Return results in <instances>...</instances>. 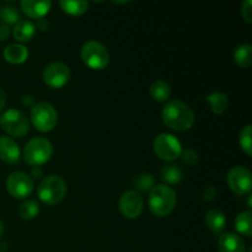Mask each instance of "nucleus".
<instances>
[{"label": "nucleus", "instance_id": "nucleus-21", "mask_svg": "<svg viewBox=\"0 0 252 252\" xmlns=\"http://www.w3.org/2000/svg\"><path fill=\"white\" fill-rule=\"evenodd\" d=\"M207 102L211 106L212 112L216 113V115H221V113L225 112V110L228 108V96L223 93H213L211 95L207 96Z\"/></svg>", "mask_w": 252, "mask_h": 252}, {"label": "nucleus", "instance_id": "nucleus-2", "mask_svg": "<svg viewBox=\"0 0 252 252\" xmlns=\"http://www.w3.org/2000/svg\"><path fill=\"white\" fill-rule=\"evenodd\" d=\"M176 206V193L167 185H157L150 189L149 208L154 216L162 218L171 214Z\"/></svg>", "mask_w": 252, "mask_h": 252}, {"label": "nucleus", "instance_id": "nucleus-13", "mask_svg": "<svg viewBox=\"0 0 252 252\" xmlns=\"http://www.w3.org/2000/svg\"><path fill=\"white\" fill-rule=\"evenodd\" d=\"M20 148L14 139L0 137V159L7 164H17L20 160Z\"/></svg>", "mask_w": 252, "mask_h": 252}, {"label": "nucleus", "instance_id": "nucleus-3", "mask_svg": "<svg viewBox=\"0 0 252 252\" xmlns=\"http://www.w3.org/2000/svg\"><path fill=\"white\" fill-rule=\"evenodd\" d=\"M38 198L48 206H56L61 203L66 194V185L62 177L51 175L42 180L37 189Z\"/></svg>", "mask_w": 252, "mask_h": 252}, {"label": "nucleus", "instance_id": "nucleus-32", "mask_svg": "<svg viewBox=\"0 0 252 252\" xmlns=\"http://www.w3.org/2000/svg\"><path fill=\"white\" fill-rule=\"evenodd\" d=\"M9 34H10L9 26L1 25V26H0V41H5V39L9 37Z\"/></svg>", "mask_w": 252, "mask_h": 252}, {"label": "nucleus", "instance_id": "nucleus-12", "mask_svg": "<svg viewBox=\"0 0 252 252\" xmlns=\"http://www.w3.org/2000/svg\"><path fill=\"white\" fill-rule=\"evenodd\" d=\"M121 213L128 219H137L143 212V198L138 192L127 191L121 196Z\"/></svg>", "mask_w": 252, "mask_h": 252}, {"label": "nucleus", "instance_id": "nucleus-9", "mask_svg": "<svg viewBox=\"0 0 252 252\" xmlns=\"http://www.w3.org/2000/svg\"><path fill=\"white\" fill-rule=\"evenodd\" d=\"M6 189L14 198L24 199L33 191V181L25 172H12L6 180Z\"/></svg>", "mask_w": 252, "mask_h": 252}, {"label": "nucleus", "instance_id": "nucleus-6", "mask_svg": "<svg viewBox=\"0 0 252 252\" xmlns=\"http://www.w3.org/2000/svg\"><path fill=\"white\" fill-rule=\"evenodd\" d=\"M31 122L39 132H51L58 122V113L51 103L38 102L32 106Z\"/></svg>", "mask_w": 252, "mask_h": 252}, {"label": "nucleus", "instance_id": "nucleus-8", "mask_svg": "<svg viewBox=\"0 0 252 252\" xmlns=\"http://www.w3.org/2000/svg\"><path fill=\"white\" fill-rule=\"evenodd\" d=\"M153 149L155 154L165 161H174L179 159L182 154L181 143L177 140L176 137L167 133H162L155 138L153 143Z\"/></svg>", "mask_w": 252, "mask_h": 252}, {"label": "nucleus", "instance_id": "nucleus-4", "mask_svg": "<svg viewBox=\"0 0 252 252\" xmlns=\"http://www.w3.org/2000/svg\"><path fill=\"white\" fill-rule=\"evenodd\" d=\"M53 154V145L48 139L42 137L33 138L24 148V160L31 166L46 164Z\"/></svg>", "mask_w": 252, "mask_h": 252}, {"label": "nucleus", "instance_id": "nucleus-17", "mask_svg": "<svg viewBox=\"0 0 252 252\" xmlns=\"http://www.w3.org/2000/svg\"><path fill=\"white\" fill-rule=\"evenodd\" d=\"M206 224L209 230L213 231L216 235L220 236L226 225L225 216L223 212L218 211V209H211L206 214Z\"/></svg>", "mask_w": 252, "mask_h": 252}, {"label": "nucleus", "instance_id": "nucleus-7", "mask_svg": "<svg viewBox=\"0 0 252 252\" xmlns=\"http://www.w3.org/2000/svg\"><path fill=\"white\" fill-rule=\"evenodd\" d=\"M0 126L11 137L21 138L29 133L30 122L26 116L17 110H7L0 117Z\"/></svg>", "mask_w": 252, "mask_h": 252}, {"label": "nucleus", "instance_id": "nucleus-23", "mask_svg": "<svg viewBox=\"0 0 252 252\" xmlns=\"http://www.w3.org/2000/svg\"><path fill=\"white\" fill-rule=\"evenodd\" d=\"M235 228L243 235L251 238L252 236V213L250 211L243 212L236 217Z\"/></svg>", "mask_w": 252, "mask_h": 252}, {"label": "nucleus", "instance_id": "nucleus-10", "mask_svg": "<svg viewBox=\"0 0 252 252\" xmlns=\"http://www.w3.org/2000/svg\"><path fill=\"white\" fill-rule=\"evenodd\" d=\"M70 79V70L68 65L61 62H54L46 66L43 70V80L49 88L61 89Z\"/></svg>", "mask_w": 252, "mask_h": 252}, {"label": "nucleus", "instance_id": "nucleus-29", "mask_svg": "<svg viewBox=\"0 0 252 252\" xmlns=\"http://www.w3.org/2000/svg\"><path fill=\"white\" fill-rule=\"evenodd\" d=\"M182 160H184V162L186 165H189V166H192V165L197 164V161H198V155H197V153L194 152V150H191V149H187V150H182Z\"/></svg>", "mask_w": 252, "mask_h": 252}, {"label": "nucleus", "instance_id": "nucleus-15", "mask_svg": "<svg viewBox=\"0 0 252 252\" xmlns=\"http://www.w3.org/2000/svg\"><path fill=\"white\" fill-rule=\"evenodd\" d=\"M219 252H245V243L239 235L233 233L221 234L218 241Z\"/></svg>", "mask_w": 252, "mask_h": 252}, {"label": "nucleus", "instance_id": "nucleus-24", "mask_svg": "<svg viewBox=\"0 0 252 252\" xmlns=\"http://www.w3.org/2000/svg\"><path fill=\"white\" fill-rule=\"evenodd\" d=\"M160 177L166 184H179L182 179V170L177 165H166L160 171Z\"/></svg>", "mask_w": 252, "mask_h": 252}, {"label": "nucleus", "instance_id": "nucleus-26", "mask_svg": "<svg viewBox=\"0 0 252 252\" xmlns=\"http://www.w3.org/2000/svg\"><path fill=\"white\" fill-rule=\"evenodd\" d=\"M20 12L14 6H4L0 9V22L7 25H15L20 21Z\"/></svg>", "mask_w": 252, "mask_h": 252}, {"label": "nucleus", "instance_id": "nucleus-11", "mask_svg": "<svg viewBox=\"0 0 252 252\" xmlns=\"http://www.w3.org/2000/svg\"><path fill=\"white\" fill-rule=\"evenodd\" d=\"M228 185L236 194L249 193L251 191V174L248 169L243 166H235L228 172Z\"/></svg>", "mask_w": 252, "mask_h": 252}, {"label": "nucleus", "instance_id": "nucleus-19", "mask_svg": "<svg viewBox=\"0 0 252 252\" xmlns=\"http://www.w3.org/2000/svg\"><path fill=\"white\" fill-rule=\"evenodd\" d=\"M59 6L64 12L73 16H80L88 11L89 2L86 0H62L59 1Z\"/></svg>", "mask_w": 252, "mask_h": 252}, {"label": "nucleus", "instance_id": "nucleus-30", "mask_svg": "<svg viewBox=\"0 0 252 252\" xmlns=\"http://www.w3.org/2000/svg\"><path fill=\"white\" fill-rule=\"evenodd\" d=\"M241 15H243L244 20L248 24L252 22V1L251 0H246L243 5H241Z\"/></svg>", "mask_w": 252, "mask_h": 252}, {"label": "nucleus", "instance_id": "nucleus-27", "mask_svg": "<svg viewBox=\"0 0 252 252\" xmlns=\"http://www.w3.org/2000/svg\"><path fill=\"white\" fill-rule=\"evenodd\" d=\"M251 130L252 126L248 125L241 129L240 137H239V143H240L241 149L245 152V154L248 157H251L252 155V145H251Z\"/></svg>", "mask_w": 252, "mask_h": 252}, {"label": "nucleus", "instance_id": "nucleus-34", "mask_svg": "<svg viewBox=\"0 0 252 252\" xmlns=\"http://www.w3.org/2000/svg\"><path fill=\"white\" fill-rule=\"evenodd\" d=\"M2 233H4V226H2V223L0 221V239H1Z\"/></svg>", "mask_w": 252, "mask_h": 252}, {"label": "nucleus", "instance_id": "nucleus-31", "mask_svg": "<svg viewBox=\"0 0 252 252\" xmlns=\"http://www.w3.org/2000/svg\"><path fill=\"white\" fill-rule=\"evenodd\" d=\"M217 197V189H214V187H211L208 186L206 189L203 191V199L206 202H209V201H213L214 198Z\"/></svg>", "mask_w": 252, "mask_h": 252}, {"label": "nucleus", "instance_id": "nucleus-18", "mask_svg": "<svg viewBox=\"0 0 252 252\" xmlns=\"http://www.w3.org/2000/svg\"><path fill=\"white\" fill-rule=\"evenodd\" d=\"M34 33H36V26L29 20H20L12 29V36L21 43L33 38Z\"/></svg>", "mask_w": 252, "mask_h": 252}, {"label": "nucleus", "instance_id": "nucleus-20", "mask_svg": "<svg viewBox=\"0 0 252 252\" xmlns=\"http://www.w3.org/2000/svg\"><path fill=\"white\" fill-rule=\"evenodd\" d=\"M171 95V89L169 84L162 80H157L150 86V96L158 102H166Z\"/></svg>", "mask_w": 252, "mask_h": 252}, {"label": "nucleus", "instance_id": "nucleus-14", "mask_svg": "<svg viewBox=\"0 0 252 252\" xmlns=\"http://www.w3.org/2000/svg\"><path fill=\"white\" fill-rule=\"evenodd\" d=\"M52 2L49 0L44 1H33V0H22L21 9L30 19H42L49 12Z\"/></svg>", "mask_w": 252, "mask_h": 252}, {"label": "nucleus", "instance_id": "nucleus-5", "mask_svg": "<svg viewBox=\"0 0 252 252\" xmlns=\"http://www.w3.org/2000/svg\"><path fill=\"white\" fill-rule=\"evenodd\" d=\"M81 59L90 69L102 70L110 63V53L100 42L89 41L81 48Z\"/></svg>", "mask_w": 252, "mask_h": 252}, {"label": "nucleus", "instance_id": "nucleus-1", "mask_svg": "<svg viewBox=\"0 0 252 252\" xmlns=\"http://www.w3.org/2000/svg\"><path fill=\"white\" fill-rule=\"evenodd\" d=\"M162 121L171 129L185 132L193 126L194 112L187 103L180 100H171L162 110Z\"/></svg>", "mask_w": 252, "mask_h": 252}, {"label": "nucleus", "instance_id": "nucleus-35", "mask_svg": "<svg viewBox=\"0 0 252 252\" xmlns=\"http://www.w3.org/2000/svg\"><path fill=\"white\" fill-rule=\"evenodd\" d=\"M0 252H1V251H0Z\"/></svg>", "mask_w": 252, "mask_h": 252}, {"label": "nucleus", "instance_id": "nucleus-22", "mask_svg": "<svg viewBox=\"0 0 252 252\" xmlns=\"http://www.w3.org/2000/svg\"><path fill=\"white\" fill-rule=\"evenodd\" d=\"M234 59L240 68H250L252 63V47L250 44H241L234 52Z\"/></svg>", "mask_w": 252, "mask_h": 252}, {"label": "nucleus", "instance_id": "nucleus-28", "mask_svg": "<svg viewBox=\"0 0 252 252\" xmlns=\"http://www.w3.org/2000/svg\"><path fill=\"white\" fill-rule=\"evenodd\" d=\"M133 185L135 189L142 192L149 191L154 187V177L149 174H142L133 180Z\"/></svg>", "mask_w": 252, "mask_h": 252}, {"label": "nucleus", "instance_id": "nucleus-33", "mask_svg": "<svg viewBox=\"0 0 252 252\" xmlns=\"http://www.w3.org/2000/svg\"><path fill=\"white\" fill-rule=\"evenodd\" d=\"M5 103H6V94L2 89H0V112L5 107Z\"/></svg>", "mask_w": 252, "mask_h": 252}, {"label": "nucleus", "instance_id": "nucleus-25", "mask_svg": "<svg viewBox=\"0 0 252 252\" xmlns=\"http://www.w3.org/2000/svg\"><path fill=\"white\" fill-rule=\"evenodd\" d=\"M17 213L24 220H32L38 216L39 204L36 201H25L19 206Z\"/></svg>", "mask_w": 252, "mask_h": 252}, {"label": "nucleus", "instance_id": "nucleus-16", "mask_svg": "<svg viewBox=\"0 0 252 252\" xmlns=\"http://www.w3.org/2000/svg\"><path fill=\"white\" fill-rule=\"evenodd\" d=\"M4 58L11 64H22L29 58V51L24 44H9L4 49Z\"/></svg>", "mask_w": 252, "mask_h": 252}]
</instances>
